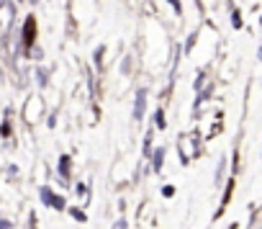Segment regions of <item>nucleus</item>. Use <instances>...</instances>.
I'll return each instance as SVG.
<instances>
[{
    "label": "nucleus",
    "mask_w": 262,
    "mask_h": 229,
    "mask_svg": "<svg viewBox=\"0 0 262 229\" xmlns=\"http://www.w3.org/2000/svg\"><path fill=\"white\" fill-rule=\"evenodd\" d=\"M67 170H70V157H62L59 160V175L64 178V183H67Z\"/></svg>",
    "instance_id": "7ed1b4c3"
},
{
    "label": "nucleus",
    "mask_w": 262,
    "mask_h": 229,
    "mask_svg": "<svg viewBox=\"0 0 262 229\" xmlns=\"http://www.w3.org/2000/svg\"><path fill=\"white\" fill-rule=\"evenodd\" d=\"M72 216H75L77 221H85V214H82V211H77V209H72Z\"/></svg>",
    "instance_id": "0eeeda50"
},
{
    "label": "nucleus",
    "mask_w": 262,
    "mask_h": 229,
    "mask_svg": "<svg viewBox=\"0 0 262 229\" xmlns=\"http://www.w3.org/2000/svg\"><path fill=\"white\" fill-rule=\"evenodd\" d=\"M155 121H157V126H160V129H165V116H162V111H157V113H155Z\"/></svg>",
    "instance_id": "423d86ee"
},
{
    "label": "nucleus",
    "mask_w": 262,
    "mask_h": 229,
    "mask_svg": "<svg viewBox=\"0 0 262 229\" xmlns=\"http://www.w3.org/2000/svg\"><path fill=\"white\" fill-rule=\"evenodd\" d=\"M144 108H147V90H139V93H137V103H134V119L144 116Z\"/></svg>",
    "instance_id": "f03ea898"
},
{
    "label": "nucleus",
    "mask_w": 262,
    "mask_h": 229,
    "mask_svg": "<svg viewBox=\"0 0 262 229\" xmlns=\"http://www.w3.org/2000/svg\"><path fill=\"white\" fill-rule=\"evenodd\" d=\"M31 31H34V21L29 18V24H26V44H31V39H34V36H31Z\"/></svg>",
    "instance_id": "39448f33"
},
{
    "label": "nucleus",
    "mask_w": 262,
    "mask_h": 229,
    "mask_svg": "<svg viewBox=\"0 0 262 229\" xmlns=\"http://www.w3.org/2000/svg\"><path fill=\"white\" fill-rule=\"evenodd\" d=\"M41 198H44V203H47V206H54V209H64V198L54 196L49 188H41Z\"/></svg>",
    "instance_id": "f257e3e1"
},
{
    "label": "nucleus",
    "mask_w": 262,
    "mask_h": 229,
    "mask_svg": "<svg viewBox=\"0 0 262 229\" xmlns=\"http://www.w3.org/2000/svg\"><path fill=\"white\" fill-rule=\"evenodd\" d=\"M162 157H165V152H162V149H157V152H155V170H160V168H162Z\"/></svg>",
    "instance_id": "20e7f679"
},
{
    "label": "nucleus",
    "mask_w": 262,
    "mask_h": 229,
    "mask_svg": "<svg viewBox=\"0 0 262 229\" xmlns=\"http://www.w3.org/2000/svg\"><path fill=\"white\" fill-rule=\"evenodd\" d=\"M6 226H8V224H6V221H0V229H6Z\"/></svg>",
    "instance_id": "6e6552de"
}]
</instances>
